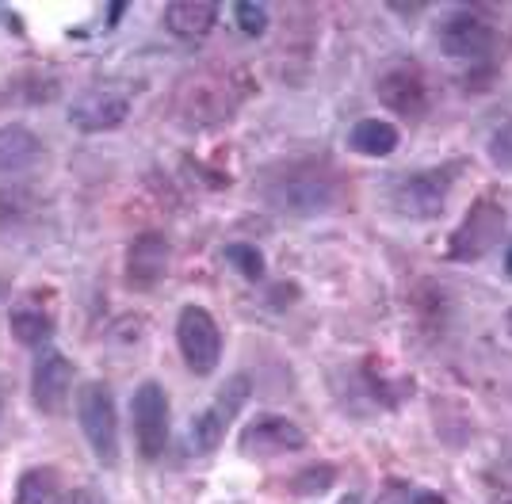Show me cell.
<instances>
[{
	"label": "cell",
	"mask_w": 512,
	"mask_h": 504,
	"mask_svg": "<svg viewBox=\"0 0 512 504\" xmlns=\"http://www.w3.org/2000/svg\"><path fill=\"white\" fill-rule=\"evenodd\" d=\"M264 199L279 214H295V218H314L337 207L341 184L325 165H287L276 168L264 180Z\"/></svg>",
	"instance_id": "1"
},
{
	"label": "cell",
	"mask_w": 512,
	"mask_h": 504,
	"mask_svg": "<svg viewBox=\"0 0 512 504\" xmlns=\"http://www.w3.org/2000/svg\"><path fill=\"white\" fill-rule=\"evenodd\" d=\"M77 420L88 440V451L96 462L115 466L119 462V413H115V394L107 382H85L77 394Z\"/></svg>",
	"instance_id": "2"
},
{
	"label": "cell",
	"mask_w": 512,
	"mask_h": 504,
	"mask_svg": "<svg viewBox=\"0 0 512 504\" xmlns=\"http://www.w3.org/2000/svg\"><path fill=\"white\" fill-rule=\"evenodd\" d=\"M455 176H459V165L425 168V172L402 176V180L390 188V203H394V210H398L402 218H413V222L440 218L444 207H448L451 188H455Z\"/></svg>",
	"instance_id": "3"
},
{
	"label": "cell",
	"mask_w": 512,
	"mask_h": 504,
	"mask_svg": "<svg viewBox=\"0 0 512 504\" xmlns=\"http://www.w3.org/2000/svg\"><path fill=\"white\" fill-rule=\"evenodd\" d=\"M505 237V207L493 199H478L467 210V218L459 222V230L451 233L448 260L455 264H474L482 256H490Z\"/></svg>",
	"instance_id": "4"
},
{
	"label": "cell",
	"mask_w": 512,
	"mask_h": 504,
	"mask_svg": "<svg viewBox=\"0 0 512 504\" xmlns=\"http://www.w3.org/2000/svg\"><path fill=\"white\" fill-rule=\"evenodd\" d=\"M176 344H180V356H184L192 375H214V367L222 359V333H218V321L211 317V310L184 306L180 321H176Z\"/></svg>",
	"instance_id": "5"
},
{
	"label": "cell",
	"mask_w": 512,
	"mask_h": 504,
	"mask_svg": "<svg viewBox=\"0 0 512 504\" xmlns=\"http://www.w3.org/2000/svg\"><path fill=\"white\" fill-rule=\"evenodd\" d=\"M436 39H440V50L448 54V58H486L493 50V42H497V23L486 8H455L448 20L440 23V31H436Z\"/></svg>",
	"instance_id": "6"
},
{
	"label": "cell",
	"mask_w": 512,
	"mask_h": 504,
	"mask_svg": "<svg viewBox=\"0 0 512 504\" xmlns=\"http://www.w3.org/2000/svg\"><path fill=\"white\" fill-rule=\"evenodd\" d=\"M249 375H234L222 390H218V398L192 420V428H188V443H192L195 455H211L218 443L226 440V428L234 424L237 409L249 401Z\"/></svg>",
	"instance_id": "7"
},
{
	"label": "cell",
	"mask_w": 512,
	"mask_h": 504,
	"mask_svg": "<svg viewBox=\"0 0 512 504\" xmlns=\"http://www.w3.org/2000/svg\"><path fill=\"white\" fill-rule=\"evenodd\" d=\"M130 420L142 459H161L169 447V394L157 382H142L130 401Z\"/></svg>",
	"instance_id": "8"
},
{
	"label": "cell",
	"mask_w": 512,
	"mask_h": 504,
	"mask_svg": "<svg viewBox=\"0 0 512 504\" xmlns=\"http://www.w3.org/2000/svg\"><path fill=\"white\" fill-rule=\"evenodd\" d=\"M375 96H379L394 115H402V119H421L428 107L425 73L409 62L386 65L383 73H379V81H375Z\"/></svg>",
	"instance_id": "9"
},
{
	"label": "cell",
	"mask_w": 512,
	"mask_h": 504,
	"mask_svg": "<svg viewBox=\"0 0 512 504\" xmlns=\"http://www.w3.org/2000/svg\"><path fill=\"white\" fill-rule=\"evenodd\" d=\"M306 447V432L287 417H260L241 432V455L249 459H276Z\"/></svg>",
	"instance_id": "10"
},
{
	"label": "cell",
	"mask_w": 512,
	"mask_h": 504,
	"mask_svg": "<svg viewBox=\"0 0 512 504\" xmlns=\"http://www.w3.org/2000/svg\"><path fill=\"white\" fill-rule=\"evenodd\" d=\"M69 394H73V363L62 352H43L35 359V371H31V401H35V409L54 417V413L65 409Z\"/></svg>",
	"instance_id": "11"
},
{
	"label": "cell",
	"mask_w": 512,
	"mask_h": 504,
	"mask_svg": "<svg viewBox=\"0 0 512 504\" xmlns=\"http://www.w3.org/2000/svg\"><path fill=\"white\" fill-rule=\"evenodd\" d=\"M130 115V96L115 92V88H88L85 96H77L69 107V123L85 134H100V130H115Z\"/></svg>",
	"instance_id": "12"
},
{
	"label": "cell",
	"mask_w": 512,
	"mask_h": 504,
	"mask_svg": "<svg viewBox=\"0 0 512 504\" xmlns=\"http://www.w3.org/2000/svg\"><path fill=\"white\" fill-rule=\"evenodd\" d=\"M172 249L161 233H142L134 237V245L127 252V283L138 291H153L165 275H169Z\"/></svg>",
	"instance_id": "13"
},
{
	"label": "cell",
	"mask_w": 512,
	"mask_h": 504,
	"mask_svg": "<svg viewBox=\"0 0 512 504\" xmlns=\"http://www.w3.org/2000/svg\"><path fill=\"white\" fill-rule=\"evenodd\" d=\"M39 161H43V138L31 126H0V172H27Z\"/></svg>",
	"instance_id": "14"
},
{
	"label": "cell",
	"mask_w": 512,
	"mask_h": 504,
	"mask_svg": "<svg viewBox=\"0 0 512 504\" xmlns=\"http://www.w3.org/2000/svg\"><path fill=\"white\" fill-rule=\"evenodd\" d=\"M218 20V4L207 0H172L165 4V27H169L176 39H203Z\"/></svg>",
	"instance_id": "15"
},
{
	"label": "cell",
	"mask_w": 512,
	"mask_h": 504,
	"mask_svg": "<svg viewBox=\"0 0 512 504\" xmlns=\"http://www.w3.org/2000/svg\"><path fill=\"white\" fill-rule=\"evenodd\" d=\"M398 142H402L398 126L386 123V119H360L348 130V149L360 157H390Z\"/></svg>",
	"instance_id": "16"
},
{
	"label": "cell",
	"mask_w": 512,
	"mask_h": 504,
	"mask_svg": "<svg viewBox=\"0 0 512 504\" xmlns=\"http://www.w3.org/2000/svg\"><path fill=\"white\" fill-rule=\"evenodd\" d=\"M16 504H65L58 474L50 466L27 470L20 478V485H16Z\"/></svg>",
	"instance_id": "17"
},
{
	"label": "cell",
	"mask_w": 512,
	"mask_h": 504,
	"mask_svg": "<svg viewBox=\"0 0 512 504\" xmlns=\"http://www.w3.org/2000/svg\"><path fill=\"white\" fill-rule=\"evenodd\" d=\"M8 325H12V336L20 344H27V348H43L54 336V321L43 310H16V314L8 317Z\"/></svg>",
	"instance_id": "18"
},
{
	"label": "cell",
	"mask_w": 512,
	"mask_h": 504,
	"mask_svg": "<svg viewBox=\"0 0 512 504\" xmlns=\"http://www.w3.org/2000/svg\"><path fill=\"white\" fill-rule=\"evenodd\" d=\"M222 260H226V264H234L237 272L245 275L249 283H260V279H264V256H260L256 245L234 241V245H226V249H222Z\"/></svg>",
	"instance_id": "19"
},
{
	"label": "cell",
	"mask_w": 512,
	"mask_h": 504,
	"mask_svg": "<svg viewBox=\"0 0 512 504\" xmlns=\"http://www.w3.org/2000/svg\"><path fill=\"white\" fill-rule=\"evenodd\" d=\"M486 153L490 161L501 172H512V119H501V123L490 130V142H486Z\"/></svg>",
	"instance_id": "20"
},
{
	"label": "cell",
	"mask_w": 512,
	"mask_h": 504,
	"mask_svg": "<svg viewBox=\"0 0 512 504\" xmlns=\"http://www.w3.org/2000/svg\"><path fill=\"white\" fill-rule=\"evenodd\" d=\"M234 16H237V27L256 39V35H264L268 31V4H253V0H237L234 4Z\"/></svg>",
	"instance_id": "21"
},
{
	"label": "cell",
	"mask_w": 512,
	"mask_h": 504,
	"mask_svg": "<svg viewBox=\"0 0 512 504\" xmlns=\"http://www.w3.org/2000/svg\"><path fill=\"white\" fill-rule=\"evenodd\" d=\"M306 478H299V489L302 493H321V489H329L333 485V466H310V470H302Z\"/></svg>",
	"instance_id": "22"
},
{
	"label": "cell",
	"mask_w": 512,
	"mask_h": 504,
	"mask_svg": "<svg viewBox=\"0 0 512 504\" xmlns=\"http://www.w3.org/2000/svg\"><path fill=\"white\" fill-rule=\"evenodd\" d=\"M409 504H448V501H444L440 493H428V489H425V493H417V497H413Z\"/></svg>",
	"instance_id": "23"
},
{
	"label": "cell",
	"mask_w": 512,
	"mask_h": 504,
	"mask_svg": "<svg viewBox=\"0 0 512 504\" xmlns=\"http://www.w3.org/2000/svg\"><path fill=\"white\" fill-rule=\"evenodd\" d=\"M123 12H127V4H123V0H119V4H107V23L115 27V23H119V16H123Z\"/></svg>",
	"instance_id": "24"
},
{
	"label": "cell",
	"mask_w": 512,
	"mask_h": 504,
	"mask_svg": "<svg viewBox=\"0 0 512 504\" xmlns=\"http://www.w3.org/2000/svg\"><path fill=\"white\" fill-rule=\"evenodd\" d=\"M65 504H100V501H96V497H92L88 489H81V493H73V497H69Z\"/></svg>",
	"instance_id": "25"
},
{
	"label": "cell",
	"mask_w": 512,
	"mask_h": 504,
	"mask_svg": "<svg viewBox=\"0 0 512 504\" xmlns=\"http://www.w3.org/2000/svg\"><path fill=\"white\" fill-rule=\"evenodd\" d=\"M398 493H406V485H390V489H386V497L379 504H394V497H398Z\"/></svg>",
	"instance_id": "26"
},
{
	"label": "cell",
	"mask_w": 512,
	"mask_h": 504,
	"mask_svg": "<svg viewBox=\"0 0 512 504\" xmlns=\"http://www.w3.org/2000/svg\"><path fill=\"white\" fill-rule=\"evenodd\" d=\"M490 504H512V489H505V493H497V497H490Z\"/></svg>",
	"instance_id": "27"
},
{
	"label": "cell",
	"mask_w": 512,
	"mask_h": 504,
	"mask_svg": "<svg viewBox=\"0 0 512 504\" xmlns=\"http://www.w3.org/2000/svg\"><path fill=\"white\" fill-rule=\"evenodd\" d=\"M505 272L512 275V241H509V249H505Z\"/></svg>",
	"instance_id": "28"
},
{
	"label": "cell",
	"mask_w": 512,
	"mask_h": 504,
	"mask_svg": "<svg viewBox=\"0 0 512 504\" xmlns=\"http://www.w3.org/2000/svg\"><path fill=\"white\" fill-rule=\"evenodd\" d=\"M341 504H360V493H348V497H344Z\"/></svg>",
	"instance_id": "29"
},
{
	"label": "cell",
	"mask_w": 512,
	"mask_h": 504,
	"mask_svg": "<svg viewBox=\"0 0 512 504\" xmlns=\"http://www.w3.org/2000/svg\"><path fill=\"white\" fill-rule=\"evenodd\" d=\"M505 333L512 336V310H509V314H505Z\"/></svg>",
	"instance_id": "30"
},
{
	"label": "cell",
	"mask_w": 512,
	"mask_h": 504,
	"mask_svg": "<svg viewBox=\"0 0 512 504\" xmlns=\"http://www.w3.org/2000/svg\"><path fill=\"white\" fill-rule=\"evenodd\" d=\"M0 413H4V390H0Z\"/></svg>",
	"instance_id": "31"
}]
</instances>
